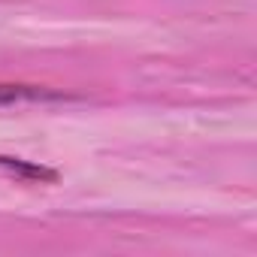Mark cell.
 Segmentation results:
<instances>
[{
    "label": "cell",
    "instance_id": "obj_1",
    "mask_svg": "<svg viewBox=\"0 0 257 257\" xmlns=\"http://www.w3.org/2000/svg\"><path fill=\"white\" fill-rule=\"evenodd\" d=\"M0 176L16 179V182H40V185H55L58 173L43 167V164H31L22 158H4L0 155Z\"/></svg>",
    "mask_w": 257,
    "mask_h": 257
},
{
    "label": "cell",
    "instance_id": "obj_2",
    "mask_svg": "<svg viewBox=\"0 0 257 257\" xmlns=\"http://www.w3.org/2000/svg\"><path fill=\"white\" fill-rule=\"evenodd\" d=\"M43 100H67V94L37 88V85H0V106H16V103H43Z\"/></svg>",
    "mask_w": 257,
    "mask_h": 257
}]
</instances>
